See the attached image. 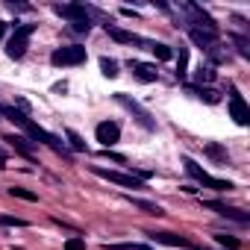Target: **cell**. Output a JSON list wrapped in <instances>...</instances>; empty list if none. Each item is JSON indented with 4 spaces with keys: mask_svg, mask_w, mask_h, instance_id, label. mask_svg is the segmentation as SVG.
<instances>
[{
    "mask_svg": "<svg viewBox=\"0 0 250 250\" xmlns=\"http://www.w3.org/2000/svg\"><path fill=\"white\" fill-rule=\"evenodd\" d=\"M215 241H218L224 250H238V247H241V241H238L235 235H224V232H215Z\"/></svg>",
    "mask_w": 250,
    "mask_h": 250,
    "instance_id": "21",
    "label": "cell"
},
{
    "mask_svg": "<svg viewBox=\"0 0 250 250\" xmlns=\"http://www.w3.org/2000/svg\"><path fill=\"white\" fill-rule=\"evenodd\" d=\"M127 200H130L136 209H142L145 215H156V218H159V215H165V209H162L159 203H150V200H142V197H127Z\"/></svg>",
    "mask_w": 250,
    "mask_h": 250,
    "instance_id": "18",
    "label": "cell"
},
{
    "mask_svg": "<svg viewBox=\"0 0 250 250\" xmlns=\"http://www.w3.org/2000/svg\"><path fill=\"white\" fill-rule=\"evenodd\" d=\"M109 250H150V244H136V241H124V244H106Z\"/></svg>",
    "mask_w": 250,
    "mask_h": 250,
    "instance_id": "26",
    "label": "cell"
},
{
    "mask_svg": "<svg viewBox=\"0 0 250 250\" xmlns=\"http://www.w3.org/2000/svg\"><path fill=\"white\" fill-rule=\"evenodd\" d=\"M9 194H12V197H21V200H30V203H36V200H39V194H36V191H30V188H18V186H12V188H9Z\"/></svg>",
    "mask_w": 250,
    "mask_h": 250,
    "instance_id": "25",
    "label": "cell"
},
{
    "mask_svg": "<svg viewBox=\"0 0 250 250\" xmlns=\"http://www.w3.org/2000/svg\"><path fill=\"white\" fill-rule=\"evenodd\" d=\"M186 91H188V94H194V97H200V100H206V103H218V100H221V94H218L215 88H200V85L186 83Z\"/></svg>",
    "mask_w": 250,
    "mask_h": 250,
    "instance_id": "17",
    "label": "cell"
},
{
    "mask_svg": "<svg viewBox=\"0 0 250 250\" xmlns=\"http://www.w3.org/2000/svg\"><path fill=\"white\" fill-rule=\"evenodd\" d=\"M100 71H103L109 80H115V77L121 74V71H118V62H115V59H109V56H103V59H100Z\"/></svg>",
    "mask_w": 250,
    "mask_h": 250,
    "instance_id": "23",
    "label": "cell"
},
{
    "mask_svg": "<svg viewBox=\"0 0 250 250\" xmlns=\"http://www.w3.org/2000/svg\"><path fill=\"white\" fill-rule=\"evenodd\" d=\"M180 12H186V15H188V24H186V27L203 30V33H209V36H218V33H221V30H218V24H215V18H212L209 12H203V6H197V3H183V6H180Z\"/></svg>",
    "mask_w": 250,
    "mask_h": 250,
    "instance_id": "3",
    "label": "cell"
},
{
    "mask_svg": "<svg viewBox=\"0 0 250 250\" xmlns=\"http://www.w3.org/2000/svg\"><path fill=\"white\" fill-rule=\"evenodd\" d=\"M188 250H206V247H188Z\"/></svg>",
    "mask_w": 250,
    "mask_h": 250,
    "instance_id": "33",
    "label": "cell"
},
{
    "mask_svg": "<svg viewBox=\"0 0 250 250\" xmlns=\"http://www.w3.org/2000/svg\"><path fill=\"white\" fill-rule=\"evenodd\" d=\"M65 250H85V238L83 235H71L65 241Z\"/></svg>",
    "mask_w": 250,
    "mask_h": 250,
    "instance_id": "28",
    "label": "cell"
},
{
    "mask_svg": "<svg viewBox=\"0 0 250 250\" xmlns=\"http://www.w3.org/2000/svg\"><path fill=\"white\" fill-rule=\"evenodd\" d=\"M6 36V21H0V39Z\"/></svg>",
    "mask_w": 250,
    "mask_h": 250,
    "instance_id": "32",
    "label": "cell"
},
{
    "mask_svg": "<svg viewBox=\"0 0 250 250\" xmlns=\"http://www.w3.org/2000/svg\"><path fill=\"white\" fill-rule=\"evenodd\" d=\"M203 206H206V209H212V212H218L221 218H229V221H238V224H250V215H247V212H241V209L224 206V203H218V200H206Z\"/></svg>",
    "mask_w": 250,
    "mask_h": 250,
    "instance_id": "11",
    "label": "cell"
},
{
    "mask_svg": "<svg viewBox=\"0 0 250 250\" xmlns=\"http://www.w3.org/2000/svg\"><path fill=\"white\" fill-rule=\"evenodd\" d=\"M3 168H6V150L0 147V171H3Z\"/></svg>",
    "mask_w": 250,
    "mask_h": 250,
    "instance_id": "31",
    "label": "cell"
},
{
    "mask_svg": "<svg viewBox=\"0 0 250 250\" xmlns=\"http://www.w3.org/2000/svg\"><path fill=\"white\" fill-rule=\"evenodd\" d=\"M115 100H118L124 109H127V112L136 118V124H139V127H145V130H156V121L150 118V112H147L142 103H136L130 94H115Z\"/></svg>",
    "mask_w": 250,
    "mask_h": 250,
    "instance_id": "7",
    "label": "cell"
},
{
    "mask_svg": "<svg viewBox=\"0 0 250 250\" xmlns=\"http://www.w3.org/2000/svg\"><path fill=\"white\" fill-rule=\"evenodd\" d=\"M150 50H153V56H156L159 62H168V59L174 56V50H171L168 44H159V42H153V44H150Z\"/></svg>",
    "mask_w": 250,
    "mask_h": 250,
    "instance_id": "22",
    "label": "cell"
},
{
    "mask_svg": "<svg viewBox=\"0 0 250 250\" xmlns=\"http://www.w3.org/2000/svg\"><path fill=\"white\" fill-rule=\"evenodd\" d=\"M229 115H232V121H235V124H241V127H244L247 121H250V109H247L244 97H241L235 88L229 91Z\"/></svg>",
    "mask_w": 250,
    "mask_h": 250,
    "instance_id": "10",
    "label": "cell"
},
{
    "mask_svg": "<svg viewBox=\"0 0 250 250\" xmlns=\"http://www.w3.org/2000/svg\"><path fill=\"white\" fill-rule=\"evenodd\" d=\"M0 227H27V221L18 215H0Z\"/></svg>",
    "mask_w": 250,
    "mask_h": 250,
    "instance_id": "27",
    "label": "cell"
},
{
    "mask_svg": "<svg viewBox=\"0 0 250 250\" xmlns=\"http://www.w3.org/2000/svg\"><path fill=\"white\" fill-rule=\"evenodd\" d=\"M97 177H103V180H109V183H115V186H124V188H145L133 174H121V171H109V168H100V165H94L91 168Z\"/></svg>",
    "mask_w": 250,
    "mask_h": 250,
    "instance_id": "8",
    "label": "cell"
},
{
    "mask_svg": "<svg viewBox=\"0 0 250 250\" xmlns=\"http://www.w3.org/2000/svg\"><path fill=\"white\" fill-rule=\"evenodd\" d=\"M127 65H130V71H133V77H136L139 83H156V80H159V71H156V65L136 62V59H130Z\"/></svg>",
    "mask_w": 250,
    "mask_h": 250,
    "instance_id": "13",
    "label": "cell"
},
{
    "mask_svg": "<svg viewBox=\"0 0 250 250\" xmlns=\"http://www.w3.org/2000/svg\"><path fill=\"white\" fill-rule=\"evenodd\" d=\"M94 136H97V142L103 145V150H109V147L121 139V127H118L115 121H100L97 130H94Z\"/></svg>",
    "mask_w": 250,
    "mask_h": 250,
    "instance_id": "9",
    "label": "cell"
},
{
    "mask_svg": "<svg viewBox=\"0 0 250 250\" xmlns=\"http://www.w3.org/2000/svg\"><path fill=\"white\" fill-rule=\"evenodd\" d=\"M83 62H85V47H80V44H65L50 53V65H56V68H71V65H83Z\"/></svg>",
    "mask_w": 250,
    "mask_h": 250,
    "instance_id": "5",
    "label": "cell"
},
{
    "mask_svg": "<svg viewBox=\"0 0 250 250\" xmlns=\"http://www.w3.org/2000/svg\"><path fill=\"white\" fill-rule=\"evenodd\" d=\"M150 241H156V244H168V247H191V241L188 238H183V235H177V232H145Z\"/></svg>",
    "mask_w": 250,
    "mask_h": 250,
    "instance_id": "14",
    "label": "cell"
},
{
    "mask_svg": "<svg viewBox=\"0 0 250 250\" xmlns=\"http://www.w3.org/2000/svg\"><path fill=\"white\" fill-rule=\"evenodd\" d=\"M206 153H209V156H212L215 162H221V165H229V153H227V150H224L221 145L209 142V145H206Z\"/></svg>",
    "mask_w": 250,
    "mask_h": 250,
    "instance_id": "19",
    "label": "cell"
},
{
    "mask_svg": "<svg viewBox=\"0 0 250 250\" xmlns=\"http://www.w3.org/2000/svg\"><path fill=\"white\" fill-rule=\"evenodd\" d=\"M53 12H56V15H62V18H68L74 33H88V30H91L88 9H85L83 3H56V6H53Z\"/></svg>",
    "mask_w": 250,
    "mask_h": 250,
    "instance_id": "2",
    "label": "cell"
},
{
    "mask_svg": "<svg viewBox=\"0 0 250 250\" xmlns=\"http://www.w3.org/2000/svg\"><path fill=\"white\" fill-rule=\"evenodd\" d=\"M65 139H68V145H71V150H77V153H83L85 150V142L74 133V130H65Z\"/></svg>",
    "mask_w": 250,
    "mask_h": 250,
    "instance_id": "24",
    "label": "cell"
},
{
    "mask_svg": "<svg viewBox=\"0 0 250 250\" xmlns=\"http://www.w3.org/2000/svg\"><path fill=\"white\" fill-rule=\"evenodd\" d=\"M232 42H235V47H238L241 56H250V42H247L244 36H232Z\"/></svg>",
    "mask_w": 250,
    "mask_h": 250,
    "instance_id": "29",
    "label": "cell"
},
{
    "mask_svg": "<svg viewBox=\"0 0 250 250\" xmlns=\"http://www.w3.org/2000/svg\"><path fill=\"white\" fill-rule=\"evenodd\" d=\"M0 115H3V118H9L12 124H18V127L27 133V139H30V142H36V145H47V147H50L53 153H59L62 159H71V156H68V150H65V142H59L53 133L42 130L36 121H30V118H27L24 112H18L15 106H0Z\"/></svg>",
    "mask_w": 250,
    "mask_h": 250,
    "instance_id": "1",
    "label": "cell"
},
{
    "mask_svg": "<svg viewBox=\"0 0 250 250\" xmlns=\"http://www.w3.org/2000/svg\"><path fill=\"white\" fill-rule=\"evenodd\" d=\"M188 39L200 47V50H212L215 44H218V36H209V33H203V30H194V27H188Z\"/></svg>",
    "mask_w": 250,
    "mask_h": 250,
    "instance_id": "15",
    "label": "cell"
},
{
    "mask_svg": "<svg viewBox=\"0 0 250 250\" xmlns=\"http://www.w3.org/2000/svg\"><path fill=\"white\" fill-rule=\"evenodd\" d=\"M3 142H9L21 156H27V159H33L36 156V147H33V142L27 139V136H3Z\"/></svg>",
    "mask_w": 250,
    "mask_h": 250,
    "instance_id": "16",
    "label": "cell"
},
{
    "mask_svg": "<svg viewBox=\"0 0 250 250\" xmlns=\"http://www.w3.org/2000/svg\"><path fill=\"white\" fill-rule=\"evenodd\" d=\"M194 80H197V83H212V80H215V71L206 65V68H200V71L194 74Z\"/></svg>",
    "mask_w": 250,
    "mask_h": 250,
    "instance_id": "30",
    "label": "cell"
},
{
    "mask_svg": "<svg viewBox=\"0 0 250 250\" xmlns=\"http://www.w3.org/2000/svg\"><path fill=\"white\" fill-rule=\"evenodd\" d=\"M33 33H36V24H15V33H12V39L6 42V56H9V59H24Z\"/></svg>",
    "mask_w": 250,
    "mask_h": 250,
    "instance_id": "4",
    "label": "cell"
},
{
    "mask_svg": "<svg viewBox=\"0 0 250 250\" xmlns=\"http://www.w3.org/2000/svg\"><path fill=\"white\" fill-rule=\"evenodd\" d=\"M186 74H188V47L180 44V53H177V77L183 80Z\"/></svg>",
    "mask_w": 250,
    "mask_h": 250,
    "instance_id": "20",
    "label": "cell"
},
{
    "mask_svg": "<svg viewBox=\"0 0 250 250\" xmlns=\"http://www.w3.org/2000/svg\"><path fill=\"white\" fill-rule=\"evenodd\" d=\"M106 33H109V39H115L118 44H145L147 50H150V44L153 42H145V39H139L136 33H130V30H121V27H115V24H106Z\"/></svg>",
    "mask_w": 250,
    "mask_h": 250,
    "instance_id": "12",
    "label": "cell"
},
{
    "mask_svg": "<svg viewBox=\"0 0 250 250\" xmlns=\"http://www.w3.org/2000/svg\"><path fill=\"white\" fill-rule=\"evenodd\" d=\"M183 165H186V171L197 180V183H203L206 188H215V191H229L232 188V183L229 180H218V177H212V174H206L194 159H183Z\"/></svg>",
    "mask_w": 250,
    "mask_h": 250,
    "instance_id": "6",
    "label": "cell"
}]
</instances>
